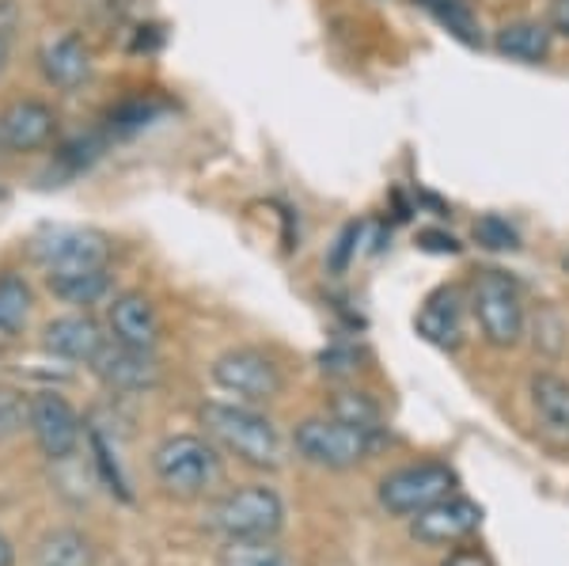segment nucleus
<instances>
[{
    "instance_id": "18",
    "label": "nucleus",
    "mask_w": 569,
    "mask_h": 566,
    "mask_svg": "<svg viewBox=\"0 0 569 566\" xmlns=\"http://www.w3.org/2000/svg\"><path fill=\"white\" fill-rule=\"evenodd\" d=\"M418 331L426 335L429 342L445 346V350H456L463 339V324H460V289H440L426 300L418 316Z\"/></svg>"
},
{
    "instance_id": "15",
    "label": "nucleus",
    "mask_w": 569,
    "mask_h": 566,
    "mask_svg": "<svg viewBox=\"0 0 569 566\" xmlns=\"http://www.w3.org/2000/svg\"><path fill=\"white\" fill-rule=\"evenodd\" d=\"M110 339L99 327V319H91L88 312H69V316H58L46 324L42 331V346L53 354V358H66V361H80V365H91L99 358Z\"/></svg>"
},
{
    "instance_id": "7",
    "label": "nucleus",
    "mask_w": 569,
    "mask_h": 566,
    "mask_svg": "<svg viewBox=\"0 0 569 566\" xmlns=\"http://www.w3.org/2000/svg\"><path fill=\"white\" fill-rule=\"evenodd\" d=\"M61 137V115L53 103L39 96H16L0 107V152L12 157H31L58 145Z\"/></svg>"
},
{
    "instance_id": "31",
    "label": "nucleus",
    "mask_w": 569,
    "mask_h": 566,
    "mask_svg": "<svg viewBox=\"0 0 569 566\" xmlns=\"http://www.w3.org/2000/svg\"><path fill=\"white\" fill-rule=\"evenodd\" d=\"M421 244H426L429 251H440V255H456L460 251V244H456V236H440V232H421Z\"/></svg>"
},
{
    "instance_id": "8",
    "label": "nucleus",
    "mask_w": 569,
    "mask_h": 566,
    "mask_svg": "<svg viewBox=\"0 0 569 566\" xmlns=\"http://www.w3.org/2000/svg\"><path fill=\"white\" fill-rule=\"evenodd\" d=\"M213 385L247 399V404H270L284 391V373L270 354L240 346V350H224L213 361Z\"/></svg>"
},
{
    "instance_id": "6",
    "label": "nucleus",
    "mask_w": 569,
    "mask_h": 566,
    "mask_svg": "<svg viewBox=\"0 0 569 566\" xmlns=\"http://www.w3.org/2000/svg\"><path fill=\"white\" fill-rule=\"evenodd\" d=\"M31 259L39 262L46 274H61V270H96L110 267L114 248L103 232L84 225H50L42 232H34L31 240Z\"/></svg>"
},
{
    "instance_id": "14",
    "label": "nucleus",
    "mask_w": 569,
    "mask_h": 566,
    "mask_svg": "<svg viewBox=\"0 0 569 566\" xmlns=\"http://www.w3.org/2000/svg\"><path fill=\"white\" fill-rule=\"evenodd\" d=\"M107 324H110L114 342L137 346V350H156L163 339L160 312H156L152 300L144 294H137V289H126V294H118L114 300H110Z\"/></svg>"
},
{
    "instance_id": "3",
    "label": "nucleus",
    "mask_w": 569,
    "mask_h": 566,
    "mask_svg": "<svg viewBox=\"0 0 569 566\" xmlns=\"http://www.w3.org/2000/svg\"><path fill=\"white\" fill-rule=\"evenodd\" d=\"M152 471L160 487L176 498H201L220 479V456L206 437L176 434L156 445Z\"/></svg>"
},
{
    "instance_id": "35",
    "label": "nucleus",
    "mask_w": 569,
    "mask_h": 566,
    "mask_svg": "<svg viewBox=\"0 0 569 566\" xmlns=\"http://www.w3.org/2000/svg\"><path fill=\"white\" fill-rule=\"evenodd\" d=\"M0 198H4V190H0Z\"/></svg>"
},
{
    "instance_id": "33",
    "label": "nucleus",
    "mask_w": 569,
    "mask_h": 566,
    "mask_svg": "<svg viewBox=\"0 0 569 566\" xmlns=\"http://www.w3.org/2000/svg\"><path fill=\"white\" fill-rule=\"evenodd\" d=\"M0 566H16V552H12V544H8L4 533H0Z\"/></svg>"
},
{
    "instance_id": "11",
    "label": "nucleus",
    "mask_w": 569,
    "mask_h": 566,
    "mask_svg": "<svg viewBox=\"0 0 569 566\" xmlns=\"http://www.w3.org/2000/svg\"><path fill=\"white\" fill-rule=\"evenodd\" d=\"M91 373L107 391H122V396H141V391H152L160 385V361H156V350H137V346H122L110 339L99 358L91 361Z\"/></svg>"
},
{
    "instance_id": "29",
    "label": "nucleus",
    "mask_w": 569,
    "mask_h": 566,
    "mask_svg": "<svg viewBox=\"0 0 569 566\" xmlns=\"http://www.w3.org/2000/svg\"><path fill=\"white\" fill-rule=\"evenodd\" d=\"M547 27L555 34H562V39H569V0H550L547 8Z\"/></svg>"
},
{
    "instance_id": "21",
    "label": "nucleus",
    "mask_w": 569,
    "mask_h": 566,
    "mask_svg": "<svg viewBox=\"0 0 569 566\" xmlns=\"http://www.w3.org/2000/svg\"><path fill=\"white\" fill-rule=\"evenodd\" d=\"M31 308H34V294L23 274L12 270L0 274V335H20L27 319H31Z\"/></svg>"
},
{
    "instance_id": "10",
    "label": "nucleus",
    "mask_w": 569,
    "mask_h": 566,
    "mask_svg": "<svg viewBox=\"0 0 569 566\" xmlns=\"http://www.w3.org/2000/svg\"><path fill=\"white\" fill-rule=\"evenodd\" d=\"M27 430L34 434V445L50 460H69L80 449V415L72 404L58 391H39V396L27 399Z\"/></svg>"
},
{
    "instance_id": "34",
    "label": "nucleus",
    "mask_w": 569,
    "mask_h": 566,
    "mask_svg": "<svg viewBox=\"0 0 569 566\" xmlns=\"http://www.w3.org/2000/svg\"><path fill=\"white\" fill-rule=\"evenodd\" d=\"M8 66V34H0V72Z\"/></svg>"
},
{
    "instance_id": "17",
    "label": "nucleus",
    "mask_w": 569,
    "mask_h": 566,
    "mask_svg": "<svg viewBox=\"0 0 569 566\" xmlns=\"http://www.w3.org/2000/svg\"><path fill=\"white\" fill-rule=\"evenodd\" d=\"M110 286H114V281H110V267L46 274V289L72 308H84V312L91 305H99V300L110 297Z\"/></svg>"
},
{
    "instance_id": "1",
    "label": "nucleus",
    "mask_w": 569,
    "mask_h": 566,
    "mask_svg": "<svg viewBox=\"0 0 569 566\" xmlns=\"http://www.w3.org/2000/svg\"><path fill=\"white\" fill-rule=\"evenodd\" d=\"M201 423L228 453H236L251 468H281V437L270 418L259 415V410L236 404H206L201 407Z\"/></svg>"
},
{
    "instance_id": "13",
    "label": "nucleus",
    "mask_w": 569,
    "mask_h": 566,
    "mask_svg": "<svg viewBox=\"0 0 569 566\" xmlns=\"http://www.w3.org/2000/svg\"><path fill=\"white\" fill-rule=\"evenodd\" d=\"M34 61H39L46 85L53 91H66V96L84 88L91 80V72H96L91 50L80 34H53V39H46L39 46V53H34Z\"/></svg>"
},
{
    "instance_id": "24",
    "label": "nucleus",
    "mask_w": 569,
    "mask_h": 566,
    "mask_svg": "<svg viewBox=\"0 0 569 566\" xmlns=\"http://www.w3.org/2000/svg\"><path fill=\"white\" fill-rule=\"evenodd\" d=\"M107 149V133H88V137H77V141H66L58 149V163H66L69 176H80V171H88L91 163L103 157Z\"/></svg>"
},
{
    "instance_id": "27",
    "label": "nucleus",
    "mask_w": 569,
    "mask_h": 566,
    "mask_svg": "<svg viewBox=\"0 0 569 566\" xmlns=\"http://www.w3.org/2000/svg\"><path fill=\"white\" fill-rule=\"evenodd\" d=\"M335 415L338 418H346V423H353V426H365V430H380V410H376V404L369 396H342V399H335Z\"/></svg>"
},
{
    "instance_id": "16",
    "label": "nucleus",
    "mask_w": 569,
    "mask_h": 566,
    "mask_svg": "<svg viewBox=\"0 0 569 566\" xmlns=\"http://www.w3.org/2000/svg\"><path fill=\"white\" fill-rule=\"evenodd\" d=\"M550 42H555V31L547 20H512L493 31V50L520 66H543L550 58Z\"/></svg>"
},
{
    "instance_id": "4",
    "label": "nucleus",
    "mask_w": 569,
    "mask_h": 566,
    "mask_svg": "<svg viewBox=\"0 0 569 566\" xmlns=\"http://www.w3.org/2000/svg\"><path fill=\"white\" fill-rule=\"evenodd\" d=\"M292 445L305 456L308 464L327 471H346L357 468L361 460H369V453L376 449V430L353 426L346 418L330 415V418H305V423L292 430Z\"/></svg>"
},
{
    "instance_id": "2",
    "label": "nucleus",
    "mask_w": 569,
    "mask_h": 566,
    "mask_svg": "<svg viewBox=\"0 0 569 566\" xmlns=\"http://www.w3.org/2000/svg\"><path fill=\"white\" fill-rule=\"evenodd\" d=\"M471 312L482 339L498 350H512L528 331V312L520 286L505 270H479L471 281Z\"/></svg>"
},
{
    "instance_id": "9",
    "label": "nucleus",
    "mask_w": 569,
    "mask_h": 566,
    "mask_svg": "<svg viewBox=\"0 0 569 566\" xmlns=\"http://www.w3.org/2000/svg\"><path fill=\"white\" fill-rule=\"evenodd\" d=\"M456 487V476L448 464L426 460V464H410V468L391 471L380 483V506L395 517H415L433 502L448 498Z\"/></svg>"
},
{
    "instance_id": "22",
    "label": "nucleus",
    "mask_w": 569,
    "mask_h": 566,
    "mask_svg": "<svg viewBox=\"0 0 569 566\" xmlns=\"http://www.w3.org/2000/svg\"><path fill=\"white\" fill-rule=\"evenodd\" d=\"M220 566H292V559L270 540H228Z\"/></svg>"
},
{
    "instance_id": "23",
    "label": "nucleus",
    "mask_w": 569,
    "mask_h": 566,
    "mask_svg": "<svg viewBox=\"0 0 569 566\" xmlns=\"http://www.w3.org/2000/svg\"><path fill=\"white\" fill-rule=\"evenodd\" d=\"M160 111H163V107L156 103V99H144V96L126 99V103L110 107V115H107V137H130L137 130H144V126H149Z\"/></svg>"
},
{
    "instance_id": "26",
    "label": "nucleus",
    "mask_w": 569,
    "mask_h": 566,
    "mask_svg": "<svg viewBox=\"0 0 569 566\" xmlns=\"http://www.w3.org/2000/svg\"><path fill=\"white\" fill-rule=\"evenodd\" d=\"M27 426V399L12 388H0V445L12 441Z\"/></svg>"
},
{
    "instance_id": "32",
    "label": "nucleus",
    "mask_w": 569,
    "mask_h": 566,
    "mask_svg": "<svg viewBox=\"0 0 569 566\" xmlns=\"http://www.w3.org/2000/svg\"><path fill=\"white\" fill-rule=\"evenodd\" d=\"M12 23H16V4L12 0H0V34H8Z\"/></svg>"
},
{
    "instance_id": "5",
    "label": "nucleus",
    "mask_w": 569,
    "mask_h": 566,
    "mask_svg": "<svg viewBox=\"0 0 569 566\" xmlns=\"http://www.w3.org/2000/svg\"><path fill=\"white\" fill-rule=\"evenodd\" d=\"M284 525V506L273 487L228 490L209 506V528L224 540H273Z\"/></svg>"
},
{
    "instance_id": "25",
    "label": "nucleus",
    "mask_w": 569,
    "mask_h": 566,
    "mask_svg": "<svg viewBox=\"0 0 569 566\" xmlns=\"http://www.w3.org/2000/svg\"><path fill=\"white\" fill-rule=\"evenodd\" d=\"M475 240H479L482 248H490V251H517V248H520L517 228H512V225L505 221V217H498V214L482 217V221L475 225Z\"/></svg>"
},
{
    "instance_id": "20",
    "label": "nucleus",
    "mask_w": 569,
    "mask_h": 566,
    "mask_svg": "<svg viewBox=\"0 0 569 566\" xmlns=\"http://www.w3.org/2000/svg\"><path fill=\"white\" fill-rule=\"evenodd\" d=\"M415 4L433 16L452 39H460L463 46H482V23L471 0H415Z\"/></svg>"
},
{
    "instance_id": "28",
    "label": "nucleus",
    "mask_w": 569,
    "mask_h": 566,
    "mask_svg": "<svg viewBox=\"0 0 569 566\" xmlns=\"http://www.w3.org/2000/svg\"><path fill=\"white\" fill-rule=\"evenodd\" d=\"M357 236H361V228H357V225H346V228H342V236H338V248H335V259H330V267H335V270H342V267H346V259H350Z\"/></svg>"
},
{
    "instance_id": "12",
    "label": "nucleus",
    "mask_w": 569,
    "mask_h": 566,
    "mask_svg": "<svg viewBox=\"0 0 569 566\" xmlns=\"http://www.w3.org/2000/svg\"><path fill=\"white\" fill-rule=\"evenodd\" d=\"M479 522H482V509L475 506L471 498L448 495L410 517V536L429 547H448V544L467 540V536L479 528Z\"/></svg>"
},
{
    "instance_id": "30",
    "label": "nucleus",
    "mask_w": 569,
    "mask_h": 566,
    "mask_svg": "<svg viewBox=\"0 0 569 566\" xmlns=\"http://www.w3.org/2000/svg\"><path fill=\"white\" fill-rule=\"evenodd\" d=\"M445 566H490V559H486V552H479V547H460V552L448 555Z\"/></svg>"
},
{
    "instance_id": "19",
    "label": "nucleus",
    "mask_w": 569,
    "mask_h": 566,
    "mask_svg": "<svg viewBox=\"0 0 569 566\" xmlns=\"http://www.w3.org/2000/svg\"><path fill=\"white\" fill-rule=\"evenodd\" d=\"M531 407H536L539 423L555 437L569 441V380L558 373H536L531 377Z\"/></svg>"
}]
</instances>
